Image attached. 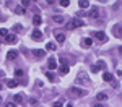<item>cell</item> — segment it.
Listing matches in <instances>:
<instances>
[{
  "mask_svg": "<svg viewBox=\"0 0 122 107\" xmlns=\"http://www.w3.org/2000/svg\"><path fill=\"white\" fill-rule=\"evenodd\" d=\"M76 83L81 84V86H86V84L90 83V78H88V75H86V71H80V73H78V76H76Z\"/></svg>",
  "mask_w": 122,
  "mask_h": 107,
  "instance_id": "obj_1",
  "label": "cell"
},
{
  "mask_svg": "<svg viewBox=\"0 0 122 107\" xmlns=\"http://www.w3.org/2000/svg\"><path fill=\"white\" fill-rule=\"evenodd\" d=\"M81 26H85V21H83V19H80V18H75L72 23H68V24H67V28H70V29L81 28Z\"/></svg>",
  "mask_w": 122,
  "mask_h": 107,
  "instance_id": "obj_2",
  "label": "cell"
},
{
  "mask_svg": "<svg viewBox=\"0 0 122 107\" xmlns=\"http://www.w3.org/2000/svg\"><path fill=\"white\" fill-rule=\"evenodd\" d=\"M70 93L75 94V96H86V91L80 89V88H70Z\"/></svg>",
  "mask_w": 122,
  "mask_h": 107,
  "instance_id": "obj_3",
  "label": "cell"
},
{
  "mask_svg": "<svg viewBox=\"0 0 122 107\" xmlns=\"http://www.w3.org/2000/svg\"><path fill=\"white\" fill-rule=\"evenodd\" d=\"M93 36L98 39V41H103V42H104V41H107V37H106V34H104L103 31H94Z\"/></svg>",
  "mask_w": 122,
  "mask_h": 107,
  "instance_id": "obj_4",
  "label": "cell"
},
{
  "mask_svg": "<svg viewBox=\"0 0 122 107\" xmlns=\"http://www.w3.org/2000/svg\"><path fill=\"white\" fill-rule=\"evenodd\" d=\"M91 44H93V41H91L90 37H85V39H81V47H83V49L91 47Z\"/></svg>",
  "mask_w": 122,
  "mask_h": 107,
  "instance_id": "obj_5",
  "label": "cell"
},
{
  "mask_svg": "<svg viewBox=\"0 0 122 107\" xmlns=\"http://www.w3.org/2000/svg\"><path fill=\"white\" fill-rule=\"evenodd\" d=\"M31 37L34 39V41H41V39H42V33H41L39 29H34L33 34H31Z\"/></svg>",
  "mask_w": 122,
  "mask_h": 107,
  "instance_id": "obj_6",
  "label": "cell"
},
{
  "mask_svg": "<svg viewBox=\"0 0 122 107\" xmlns=\"http://www.w3.org/2000/svg\"><path fill=\"white\" fill-rule=\"evenodd\" d=\"M5 42H7V44H15V42H16V36H15V34H7V36H5Z\"/></svg>",
  "mask_w": 122,
  "mask_h": 107,
  "instance_id": "obj_7",
  "label": "cell"
},
{
  "mask_svg": "<svg viewBox=\"0 0 122 107\" xmlns=\"http://www.w3.org/2000/svg\"><path fill=\"white\" fill-rule=\"evenodd\" d=\"M47 65H49V70H56V68H57V62H56V58L51 57V58H49V63H47Z\"/></svg>",
  "mask_w": 122,
  "mask_h": 107,
  "instance_id": "obj_8",
  "label": "cell"
},
{
  "mask_svg": "<svg viewBox=\"0 0 122 107\" xmlns=\"http://www.w3.org/2000/svg\"><path fill=\"white\" fill-rule=\"evenodd\" d=\"M16 57H18V52H16V50H10L8 54H7V58H8V60H15Z\"/></svg>",
  "mask_w": 122,
  "mask_h": 107,
  "instance_id": "obj_9",
  "label": "cell"
},
{
  "mask_svg": "<svg viewBox=\"0 0 122 107\" xmlns=\"http://www.w3.org/2000/svg\"><path fill=\"white\" fill-rule=\"evenodd\" d=\"M5 83H7V86H8V88H16V86H18V81H16V79H7Z\"/></svg>",
  "mask_w": 122,
  "mask_h": 107,
  "instance_id": "obj_10",
  "label": "cell"
},
{
  "mask_svg": "<svg viewBox=\"0 0 122 107\" xmlns=\"http://www.w3.org/2000/svg\"><path fill=\"white\" fill-rule=\"evenodd\" d=\"M54 36H56V41H57V42H60V44H62V42L65 41V36H64L62 33H56Z\"/></svg>",
  "mask_w": 122,
  "mask_h": 107,
  "instance_id": "obj_11",
  "label": "cell"
},
{
  "mask_svg": "<svg viewBox=\"0 0 122 107\" xmlns=\"http://www.w3.org/2000/svg\"><path fill=\"white\" fill-rule=\"evenodd\" d=\"M23 101H25V96L23 94H15V102L16 104H23Z\"/></svg>",
  "mask_w": 122,
  "mask_h": 107,
  "instance_id": "obj_12",
  "label": "cell"
},
{
  "mask_svg": "<svg viewBox=\"0 0 122 107\" xmlns=\"http://www.w3.org/2000/svg\"><path fill=\"white\" fill-rule=\"evenodd\" d=\"M96 99H98V101H106V99H107V94H106V93H98V94H96Z\"/></svg>",
  "mask_w": 122,
  "mask_h": 107,
  "instance_id": "obj_13",
  "label": "cell"
},
{
  "mask_svg": "<svg viewBox=\"0 0 122 107\" xmlns=\"http://www.w3.org/2000/svg\"><path fill=\"white\" fill-rule=\"evenodd\" d=\"M33 23H34V26H39V24L42 23V18H41L39 15H36V16L33 18Z\"/></svg>",
  "mask_w": 122,
  "mask_h": 107,
  "instance_id": "obj_14",
  "label": "cell"
},
{
  "mask_svg": "<svg viewBox=\"0 0 122 107\" xmlns=\"http://www.w3.org/2000/svg\"><path fill=\"white\" fill-rule=\"evenodd\" d=\"M59 71H60V73H62V75H67V73H68V71H70V68H68V65H62V67H60V70H59Z\"/></svg>",
  "mask_w": 122,
  "mask_h": 107,
  "instance_id": "obj_15",
  "label": "cell"
},
{
  "mask_svg": "<svg viewBox=\"0 0 122 107\" xmlns=\"http://www.w3.org/2000/svg\"><path fill=\"white\" fill-rule=\"evenodd\" d=\"M52 19H54L56 23H60V24H62V23L65 21V18H64V16H60V15H56V16H54Z\"/></svg>",
  "mask_w": 122,
  "mask_h": 107,
  "instance_id": "obj_16",
  "label": "cell"
},
{
  "mask_svg": "<svg viewBox=\"0 0 122 107\" xmlns=\"http://www.w3.org/2000/svg\"><path fill=\"white\" fill-rule=\"evenodd\" d=\"M23 75H25V71H23L21 68H16V70H15V76L16 78H21Z\"/></svg>",
  "mask_w": 122,
  "mask_h": 107,
  "instance_id": "obj_17",
  "label": "cell"
},
{
  "mask_svg": "<svg viewBox=\"0 0 122 107\" xmlns=\"http://www.w3.org/2000/svg\"><path fill=\"white\" fill-rule=\"evenodd\" d=\"M119 29H121V24H116V26H114V34H116V37H121Z\"/></svg>",
  "mask_w": 122,
  "mask_h": 107,
  "instance_id": "obj_18",
  "label": "cell"
},
{
  "mask_svg": "<svg viewBox=\"0 0 122 107\" xmlns=\"http://www.w3.org/2000/svg\"><path fill=\"white\" fill-rule=\"evenodd\" d=\"M78 5H80L81 8H88V7H90V2H85V0H80V2H78Z\"/></svg>",
  "mask_w": 122,
  "mask_h": 107,
  "instance_id": "obj_19",
  "label": "cell"
},
{
  "mask_svg": "<svg viewBox=\"0 0 122 107\" xmlns=\"http://www.w3.org/2000/svg\"><path fill=\"white\" fill-rule=\"evenodd\" d=\"M103 79H104V81H112V75H111V73H104Z\"/></svg>",
  "mask_w": 122,
  "mask_h": 107,
  "instance_id": "obj_20",
  "label": "cell"
},
{
  "mask_svg": "<svg viewBox=\"0 0 122 107\" xmlns=\"http://www.w3.org/2000/svg\"><path fill=\"white\" fill-rule=\"evenodd\" d=\"M15 13H16V15H25V8H23V7H16V8H15Z\"/></svg>",
  "mask_w": 122,
  "mask_h": 107,
  "instance_id": "obj_21",
  "label": "cell"
},
{
  "mask_svg": "<svg viewBox=\"0 0 122 107\" xmlns=\"http://www.w3.org/2000/svg\"><path fill=\"white\" fill-rule=\"evenodd\" d=\"M52 107H64V101L60 99V101H56L54 104H52Z\"/></svg>",
  "mask_w": 122,
  "mask_h": 107,
  "instance_id": "obj_22",
  "label": "cell"
},
{
  "mask_svg": "<svg viewBox=\"0 0 122 107\" xmlns=\"http://www.w3.org/2000/svg\"><path fill=\"white\" fill-rule=\"evenodd\" d=\"M34 55H36V57H44L46 52H44V50H34Z\"/></svg>",
  "mask_w": 122,
  "mask_h": 107,
  "instance_id": "obj_23",
  "label": "cell"
},
{
  "mask_svg": "<svg viewBox=\"0 0 122 107\" xmlns=\"http://www.w3.org/2000/svg\"><path fill=\"white\" fill-rule=\"evenodd\" d=\"M47 49H49V50H56L57 46L54 44V42H47Z\"/></svg>",
  "mask_w": 122,
  "mask_h": 107,
  "instance_id": "obj_24",
  "label": "cell"
},
{
  "mask_svg": "<svg viewBox=\"0 0 122 107\" xmlns=\"http://www.w3.org/2000/svg\"><path fill=\"white\" fill-rule=\"evenodd\" d=\"M96 67H98V68H101V70H104V68H106V63H104L103 60H99V62L96 63Z\"/></svg>",
  "mask_w": 122,
  "mask_h": 107,
  "instance_id": "obj_25",
  "label": "cell"
},
{
  "mask_svg": "<svg viewBox=\"0 0 122 107\" xmlns=\"http://www.w3.org/2000/svg\"><path fill=\"white\" fill-rule=\"evenodd\" d=\"M88 16H91V18H94V16H98V10L94 8V10H91L90 13H88Z\"/></svg>",
  "mask_w": 122,
  "mask_h": 107,
  "instance_id": "obj_26",
  "label": "cell"
},
{
  "mask_svg": "<svg viewBox=\"0 0 122 107\" xmlns=\"http://www.w3.org/2000/svg\"><path fill=\"white\" fill-rule=\"evenodd\" d=\"M46 76L49 81H54V73H51V71H46Z\"/></svg>",
  "mask_w": 122,
  "mask_h": 107,
  "instance_id": "obj_27",
  "label": "cell"
},
{
  "mask_svg": "<svg viewBox=\"0 0 122 107\" xmlns=\"http://www.w3.org/2000/svg\"><path fill=\"white\" fill-rule=\"evenodd\" d=\"M21 24H15V26H13V31H15V33H21Z\"/></svg>",
  "mask_w": 122,
  "mask_h": 107,
  "instance_id": "obj_28",
  "label": "cell"
},
{
  "mask_svg": "<svg viewBox=\"0 0 122 107\" xmlns=\"http://www.w3.org/2000/svg\"><path fill=\"white\" fill-rule=\"evenodd\" d=\"M7 34H8V31H7V29H5V28H0V36H3V37H5Z\"/></svg>",
  "mask_w": 122,
  "mask_h": 107,
  "instance_id": "obj_29",
  "label": "cell"
},
{
  "mask_svg": "<svg viewBox=\"0 0 122 107\" xmlns=\"http://www.w3.org/2000/svg\"><path fill=\"white\" fill-rule=\"evenodd\" d=\"M29 104H31V106H38V99L31 97V99H29Z\"/></svg>",
  "mask_w": 122,
  "mask_h": 107,
  "instance_id": "obj_30",
  "label": "cell"
},
{
  "mask_svg": "<svg viewBox=\"0 0 122 107\" xmlns=\"http://www.w3.org/2000/svg\"><path fill=\"white\" fill-rule=\"evenodd\" d=\"M21 5H23V8H25V7L31 5V2H29V0H23V2H21Z\"/></svg>",
  "mask_w": 122,
  "mask_h": 107,
  "instance_id": "obj_31",
  "label": "cell"
},
{
  "mask_svg": "<svg viewBox=\"0 0 122 107\" xmlns=\"http://www.w3.org/2000/svg\"><path fill=\"white\" fill-rule=\"evenodd\" d=\"M60 5H62V7H68V5H70V2H68V0H62V2H60Z\"/></svg>",
  "mask_w": 122,
  "mask_h": 107,
  "instance_id": "obj_32",
  "label": "cell"
},
{
  "mask_svg": "<svg viewBox=\"0 0 122 107\" xmlns=\"http://www.w3.org/2000/svg\"><path fill=\"white\" fill-rule=\"evenodd\" d=\"M91 71H93V73H98V71H99V68L96 67V65H93V67H91Z\"/></svg>",
  "mask_w": 122,
  "mask_h": 107,
  "instance_id": "obj_33",
  "label": "cell"
},
{
  "mask_svg": "<svg viewBox=\"0 0 122 107\" xmlns=\"http://www.w3.org/2000/svg\"><path fill=\"white\" fill-rule=\"evenodd\" d=\"M7 107H16V106H15L13 102H7Z\"/></svg>",
  "mask_w": 122,
  "mask_h": 107,
  "instance_id": "obj_34",
  "label": "cell"
},
{
  "mask_svg": "<svg viewBox=\"0 0 122 107\" xmlns=\"http://www.w3.org/2000/svg\"><path fill=\"white\" fill-rule=\"evenodd\" d=\"M94 107H104L103 104H99V102H98V104H94Z\"/></svg>",
  "mask_w": 122,
  "mask_h": 107,
  "instance_id": "obj_35",
  "label": "cell"
},
{
  "mask_svg": "<svg viewBox=\"0 0 122 107\" xmlns=\"http://www.w3.org/2000/svg\"><path fill=\"white\" fill-rule=\"evenodd\" d=\"M67 107H73V106H72V104H68V106H67Z\"/></svg>",
  "mask_w": 122,
  "mask_h": 107,
  "instance_id": "obj_36",
  "label": "cell"
},
{
  "mask_svg": "<svg viewBox=\"0 0 122 107\" xmlns=\"http://www.w3.org/2000/svg\"><path fill=\"white\" fill-rule=\"evenodd\" d=\"M0 102H2V97H0Z\"/></svg>",
  "mask_w": 122,
  "mask_h": 107,
  "instance_id": "obj_37",
  "label": "cell"
},
{
  "mask_svg": "<svg viewBox=\"0 0 122 107\" xmlns=\"http://www.w3.org/2000/svg\"><path fill=\"white\" fill-rule=\"evenodd\" d=\"M0 89H2V84H0Z\"/></svg>",
  "mask_w": 122,
  "mask_h": 107,
  "instance_id": "obj_38",
  "label": "cell"
}]
</instances>
